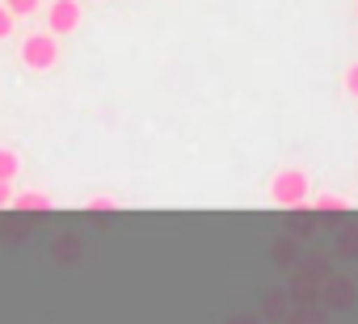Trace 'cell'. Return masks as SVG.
Wrapping results in <instances>:
<instances>
[{"label":"cell","instance_id":"obj_12","mask_svg":"<svg viewBox=\"0 0 358 324\" xmlns=\"http://www.w3.org/2000/svg\"><path fill=\"white\" fill-rule=\"evenodd\" d=\"M354 13H358V0H354Z\"/></svg>","mask_w":358,"mask_h":324},{"label":"cell","instance_id":"obj_3","mask_svg":"<svg viewBox=\"0 0 358 324\" xmlns=\"http://www.w3.org/2000/svg\"><path fill=\"white\" fill-rule=\"evenodd\" d=\"M76 26H80V5L76 0H51L47 5V34L68 38V34H76Z\"/></svg>","mask_w":358,"mask_h":324},{"label":"cell","instance_id":"obj_1","mask_svg":"<svg viewBox=\"0 0 358 324\" xmlns=\"http://www.w3.org/2000/svg\"><path fill=\"white\" fill-rule=\"evenodd\" d=\"M270 202L274 207H303L308 202V173L303 169H295V165H287V169H278L274 177H270Z\"/></svg>","mask_w":358,"mask_h":324},{"label":"cell","instance_id":"obj_11","mask_svg":"<svg viewBox=\"0 0 358 324\" xmlns=\"http://www.w3.org/2000/svg\"><path fill=\"white\" fill-rule=\"evenodd\" d=\"M13 182H0V207H13Z\"/></svg>","mask_w":358,"mask_h":324},{"label":"cell","instance_id":"obj_5","mask_svg":"<svg viewBox=\"0 0 358 324\" xmlns=\"http://www.w3.org/2000/svg\"><path fill=\"white\" fill-rule=\"evenodd\" d=\"M22 173V156L13 147H0V182H13Z\"/></svg>","mask_w":358,"mask_h":324},{"label":"cell","instance_id":"obj_4","mask_svg":"<svg viewBox=\"0 0 358 324\" xmlns=\"http://www.w3.org/2000/svg\"><path fill=\"white\" fill-rule=\"evenodd\" d=\"M13 207H17V211H38V215H43V211H51L55 202H51L47 190H22V194H13Z\"/></svg>","mask_w":358,"mask_h":324},{"label":"cell","instance_id":"obj_8","mask_svg":"<svg viewBox=\"0 0 358 324\" xmlns=\"http://www.w3.org/2000/svg\"><path fill=\"white\" fill-rule=\"evenodd\" d=\"M341 89H345V97H354V101H358V59L345 68V76H341Z\"/></svg>","mask_w":358,"mask_h":324},{"label":"cell","instance_id":"obj_10","mask_svg":"<svg viewBox=\"0 0 358 324\" xmlns=\"http://www.w3.org/2000/svg\"><path fill=\"white\" fill-rule=\"evenodd\" d=\"M13 22H17V17H13L5 5H0V38H9V34H13Z\"/></svg>","mask_w":358,"mask_h":324},{"label":"cell","instance_id":"obj_6","mask_svg":"<svg viewBox=\"0 0 358 324\" xmlns=\"http://www.w3.org/2000/svg\"><path fill=\"white\" fill-rule=\"evenodd\" d=\"M350 207H354V202H350L345 194H341V198H337V194H320V198H316V211H320V215H345Z\"/></svg>","mask_w":358,"mask_h":324},{"label":"cell","instance_id":"obj_7","mask_svg":"<svg viewBox=\"0 0 358 324\" xmlns=\"http://www.w3.org/2000/svg\"><path fill=\"white\" fill-rule=\"evenodd\" d=\"M13 17H30V13H38V0H0Z\"/></svg>","mask_w":358,"mask_h":324},{"label":"cell","instance_id":"obj_2","mask_svg":"<svg viewBox=\"0 0 358 324\" xmlns=\"http://www.w3.org/2000/svg\"><path fill=\"white\" fill-rule=\"evenodd\" d=\"M17 59H22L26 72H51V68L59 64V38L47 34V30H43V34H30V38H22Z\"/></svg>","mask_w":358,"mask_h":324},{"label":"cell","instance_id":"obj_9","mask_svg":"<svg viewBox=\"0 0 358 324\" xmlns=\"http://www.w3.org/2000/svg\"><path fill=\"white\" fill-rule=\"evenodd\" d=\"M85 207H89V211H118L122 202H118V198H110V194H93Z\"/></svg>","mask_w":358,"mask_h":324}]
</instances>
